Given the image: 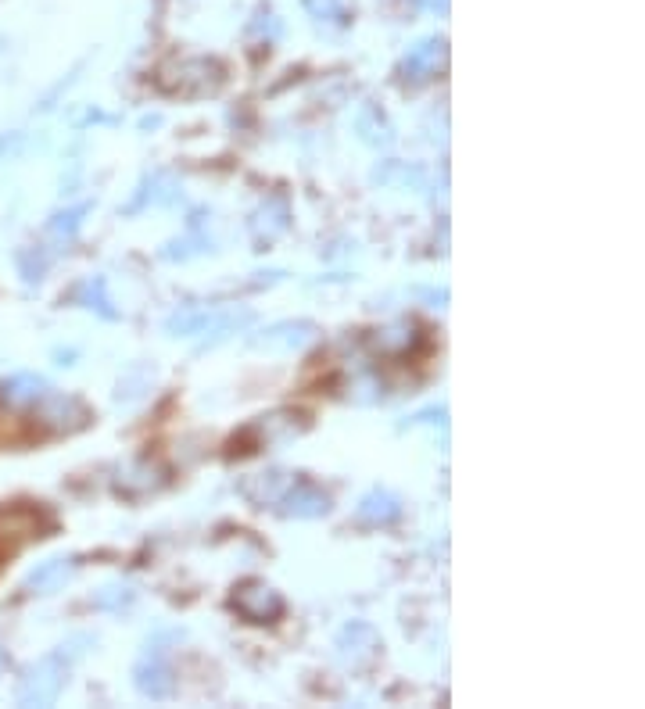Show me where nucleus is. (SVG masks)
<instances>
[{
  "label": "nucleus",
  "instance_id": "nucleus-5",
  "mask_svg": "<svg viewBox=\"0 0 645 709\" xmlns=\"http://www.w3.org/2000/svg\"><path fill=\"white\" fill-rule=\"evenodd\" d=\"M276 505H284V516H294V520H319L330 513V495L309 480H294Z\"/></svg>",
  "mask_w": 645,
  "mask_h": 709
},
{
  "label": "nucleus",
  "instance_id": "nucleus-20",
  "mask_svg": "<svg viewBox=\"0 0 645 709\" xmlns=\"http://www.w3.org/2000/svg\"><path fill=\"white\" fill-rule=\"evenodd\" d=\"M0 51H4V40H0Z\"/></svg>",
  "mask_w": 645,
  "mask_h": 709
},
{
  "label": "nucleus",
  "instance_id": "nucleus-1",
  "mask_svg": "<svg viewBox=\"0 0 645 709\" xmlns=\"http://www.w3.org/2000/svg\"><path fill=\"white\" fill-rule=\"evenodd\" d=\"M86 649H94V638L90 634H72L51 656L33 663L18 681V706H51L61 695V688H65V681H69L72 663L79 656H86Z\"/></svg>",
  "mask_w": 645,
  "mask_h": 709
},
{
  "label": "nucleus",
  "instance_id": "nucleus-11",
  "mask_svg": "<svg viewBox=\"0 0 645 709\" xmlns=\"http://www.w3.org/2000/svg\"><path fill=\"white\" fill-rule=\"evenodd\" d=\"M0 394H4V402L18 405V409H22V405H36L43 394H47V380L36 373H15L0 384Z\"/></svg>",
  "mask_w": 645,
  "mask_h": 709
},
{
  "label": "nucleus",
  "instance_id": "nucleus-4",
  "mask_svg": "<svg viewBox=\"0 0 645 709\" xmlns=\"http://www.w3.org/2000/svg\"><path fill=\"white\" fill-rule=\"evenodd\" d=\"M233 609L244 620H251V624H273V620L284 616V598L269 584H248V588H241L233 595Z\"/></svg>",
  "mask_w": 645,
  "mask_h": 709
},
{
  "label": "nucleus",
  "instance_id": "nucleus-12",
  "mask_svg": "<svg viewBox=\"0 0 645 709\" xmlns=\"http://www.w3.org/2000/svg\"><path fill=\"white\" fill-rule=\"evenodd\" d=\"M76 305L90 308V312H97L101 319H119V308H112V298H108V283H104V276H86L83 283L76 287Z\"/></svg>",
  "mask_w": 645,
  "mask_h": 709
},
{
  "label": "nucleus",
  "instance_id": "nucleus-3",
  "mask_svg": "<svg viewBox=\"0 0 645 709\" xmlns=\"http://www.w3.org/2000/svg\"><path fill=\"white\" fill-rule=\"evenodd\" d=\"M162 641H147V652L144 659L137 663V670H133V677H137V692L147 695V699H169L172 688H176V681H172V670L165 667L162 659Z\"/></svg>",
  "mask_w": 645,
  "mask_h": 709
},
{
  "label": "nucleus",
  "instance_id": "nucleus-7",
  "mask_svg": "<svg viewBox=\"0 0 645 709\" xmlns=\"http://www.w3.org/2000/svg\"><path fill=\"white\" fill-rule=\"evenodd\" d=\"M402 516V498L384 491V487H373L366 495L359 498L355 505V523L362 527H387V523H395Z\"/></svg>",
  "mask_w": 645,
  "mask_h": 709
},
{
  "label": "nucleus",
  "instance_id": "nucleus-15",
  "mask_svg": "<svg viewBox=\"0 0 645 709\" xmlns=\"http://www.w3.org/2000/svg\"><path fill=\"white\" fill-rule=\"evenodd\" d=\"M201 251H212V240L201 233V223H198V215H194V223H190V230H187V237L183 240H172V244H165V251H162V258H169V262H176V258H194V255H201Z\"/></svg>",
  "mask_w": 645,
  "mask_h": 709
},
{
  "label": "nucleus",
  "instance_id": "nucleus-6",
  "mask_svg": "<svg viewBox=\"0 0 645 709\" xmlns=\"http://www.w3.org/2000/svg\"><path fill=\"white\" fill-rule=\"evenodd\" d=\"M79 570V559L76 556H54L47 563H40L33 573L26 577V595H54L58 588L72 581V573Z\"/></svg>",
  "mask_w": 645,
  "mask_h": 709
},
{
  "label": "nucleus",
  "instance_id": "nucleus-19",
  "mask_svg": "<svg viewBox=\"0 0 645 709\" xmlns=\"http://www.w3.org/2000/svg\"><path fill=\"white\" fill-rule=\"evenodd\" d=\"M0 670H4V649H0Z\"/></svg>",
  "mask_w": 645,
  "mask_h": 709
},
{
  "label": "nucleus",
  "instance_id": "nucleus-16",
  "mask_svg": "<svg viewBox=\"0 0 645 709\" xmlns=\"http://www.w3.org/2000/svg\"><path fill=\"white\" fill-rule=\"evenodd\" d=\"M90 201H83V205H76V208H69V212H58L51 219V237H58V240H65L69 244L72 237L79 233V226H83V215H90Z\"/></svg>",
  "mask_w": 645,
  "mask_h": 709
},
{
  "label": "nucleus",
  "instance_id": "nucleus-17",
  "mask_svg": "<svg viewBox=\"0 0 645 709\" xmlns=\"http://www.w3.org/2000/svg\"><path fill=\"white\" fill-rule=\"evenodd\" d=\"M133 588H126V584H108L104 591H97L94 595V606L104 609V613H122V609L133 602Z\"/></svg>",
  "mask_w": 645,
  "mask_h": 709
},
{
  "label": "nucleus",
  "instance_id": "nucleus-18",
  "mask_svg": "<svg viewBox=\"0 0 645 709\" xmlns=\"http://www.w3.org/2000/svg\"><path fill=\"white\" fill-rule=\"evenodd\" d=\"M47 265H51V258L43 255V251L36 255V248H29V251H22V255H18V269H22L26 283H40L43 273H47Z\"/></svg>",
  "mask_w": 645,
  "mask_h": 709
},
{
  "label": "nucleus",
  "instance_id": "nucleus-10",
  "mask_svg": "<svg viewBox=\"0 0 645 709\" xmlns=\"http://www.w3.org/2000/svg\"><path fill=\"white\" fill-rule=\"evenodd\" d=\"M316 337V323H305V319H298V323H276L269 326L266 334L255 337V348H269V351H294V348H305V344Z\"/></svg>",
  "mask_w": 645,
  "mask_h": 709
},
{
  "label": "nucleus",
  "instance_id": "nucleus-2",
  "mask_svg": "<svg viewBox=\"0 0 645 709\" xmlns=\"http://www.w3.org/2000/svg\"><path fill=\"white\" fill-rule=\"evenodd\" d=\"M244 323H251V312H215V308H183L165 323L172 337H194V334H208L212 330L215 337H226L233 330H241Z\"/></svg>",
  "mask_w": 645,
  "mask_h": 709
},
{
  "label": "nucleus",
  "instance_id": "nucleus-14",
  "mask_svg": "<svg viewBox=\"0 0 645 709\" xmlns=\"http://www.w3.org/2000/svg\"><path fill=\"white\" fill-rule=\"evenodd\" d=\"M438 58H441V40H427V43H420L409 58H405V65H402V72H405V79H413V83H420V79H427L430 72H434V65H438Z\"/></svg>",
  "mask_w": 645,
  "mask_h": 709
},
{
  "label": "nucleus",
  "instance_id": "nucleus-13",
  "mask_svg": "<svg viewBox=\"0 0 645 709\" xmlns=\"http://www.w3.org/2000/svg\"><path fill=\"white\" fill-rule=\"evenodd\" d=\"M162 484V470H147V466H126V470L119 473V480H115V491L126 498H137L144 495V491H155V487Z\"/></svg>",
  "mask_w": 645,
  "mask_h": 709
},
{
  "label": "nucleus",
  "instance_id": "nucleus-9",
  "mask_svg": "<svg viewBox=\"0 0 645 709\" xmlns=\"http://www.w3.org/2000/svg\"><path fill=\"white\" fill-rule=\"evenodd\" d=\"M294 473H284V470H273V473H258V477L244 480L241 491L244 498H248L251 505H258V509H266V505H276L280 498L287 495V487L294 484Z\"/></svg>",
  "mask_w": 645,
  "mask_h": 709
},
{
  "label": "nucleus",
  "instance_id": "nucleus-8",
  "mask_svg": "<svg viewBox=\"0 0 645 709\" xmlns=\"http://www.w3.org/2000/svg\"><path fill=\"white\" fill-rule=\"evenodd\" d=\"M287 219H291V208H287V197H269L266 205L258 208L255 219H251V237H255L258 248H266L273 244L276 237H284L287 233Z\"/></svg>",
  "mask_w": 645,
  "mask_h": 709
}]
</instances>
